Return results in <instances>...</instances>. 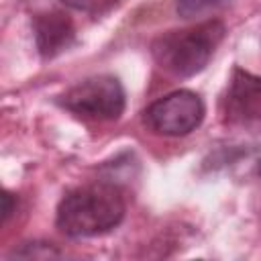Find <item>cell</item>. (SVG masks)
I'll use <instances>...</instances> for the list:
<instances>
[{"mask_svg": "<svg viewBox=\"0 0 261 261\" xmlns=\"http://www.w3.org/2000/svg\"><path fill=\"white\" fill-rule=\"evenodd\" d=\"M33 35L37 51L43 59H51L65 51L75 39L73 20L59 10L39 12L33 18Z\"/></svg>", "mask_w": 261, "mask_h": 261, "instance_id": "obj_6", "label": "cell"}, {"mask_svg": "<svg viewBox=\"0 0 261 261\" xmlns=\"http://www.w3.org/2000/svg\"><path fill=\"white\" fill-rule=\"evenodd\" d=\"M224 37V22L210 18L155 37L151 43V55L165 73L173 77H192L210 63Z\"/></svg>", "mask_w": 261, "mask_h": 261, "instance_id": "obj_2", "label": "cell"}, {"mask_svg": "<svg viewBox=\"0 0 261 261\" xmlns=\"http://www.w3.org/2000/svg\"><path fill=\"white\" fill-rule=\"evenodd\" d=\"M230 0H177L175 2V12L181 18H192L198 14H204L212 8H218Z\"/></svg>", "mask_w": 261, "mask_h": 261, "instance_id": "obj_7", "label": "cell"}, {"mask_svg": "<svg viewBox=\"0 0 261 261\" xmlns=\"http://www.w3.org/2000/svg\"><path fill=\"white\" fill-rule=\"evenodd\" d=\"M16 210V200L10 192H4L2 194V222H6L10 218V214Z\"/></svg>", "mask_w": 261, "mask_h": 261, "instance_id": "obj_10", "label": "cell"}, {"mask_svg": "<svg viewBox=\"0 0 261 261\" xmlns=\"http://www.w3.org/2000/svg\"><path fill=\"white\" fill-rule=\"evenodd\" d=\"M57 104L75 118L88 122H110L118 120L124 112L126 96L118 77L100 73L67 88L57 96Z\"/></svg>", "mask_w": 261, "mask_h": 261, "instance_id": "obj_3", "label": "cell"}, {"mask_svg": "<svg viewBox=\"0 0 261 261\" xmlns=\"http://www.w3.org/2000/svg\"><path fill=\"white\" fill-rule=\"evenodd\" d=\"M61 2H63L67 8H71V10L96 14V12H102V10L110 8L116 0H61Z\"/></svg>", "mask_w": 261, "mask_h": 261, "instance_id": "obj_9", "label": "cell"}, {"mask_svg": "<svg viewBox=\"0 0 261 261\" xmlns=\"http://www.w3.org/2000/svg\"><path fill=\"white\" fill-rule=\"evenodd\" d=\"M206 114L202 98L192 90H175L143 110L145 126L161 137H186L196 130Z\"/></svg>", "mask_w": 261, "mask_h": 261, "instance_id": "obj_4", "label": "cell"}, {"mask_svg": "<svg viewBox=\"0 0 261 261\" xmlns=\"http://www.w3.org/2000/svg\"><path fill=\"white\" fill-rule=\"evenodd\" d=\"M10 255H12V257H35V259H45V257H61L63 253H61L59 249H55V245H51V243L35 241V243H24L20 249H14Z\"/></svg>", "mask_w": 261, "mask_h": 261, "instance_id": "obj_8", "label": "cell"}, {"mask_svg": "<svg viewBox=\"0 0 261 261\" xmlns=\"http://www.w3.org/2000/svg\"><path fill=\"white\" fill-rule=\"evenodd\" d=\"M220 118L226 126L261 128V75L234 67L220 96Z\"/></svg>", "mask_w": 261, "mask_h": 261, "instance_id": "obj_5", "label": "cell"}, {"mask_svg": "<svg viewBox=\"0 0 261 261\" xmlns=\"http://www.w3.org/2000/svg\"><path fill=\"white\" fill-rule=\"evenodd\" d=\"M126 212L124 196L110 181H92L69 190L55 214L57 228L69 239L100 237L116 228Z\"/></svg>", "mask_w": 261, "mask_h": 261, "instance_id": "obj_1", "label": "cell"}]
</instances>
